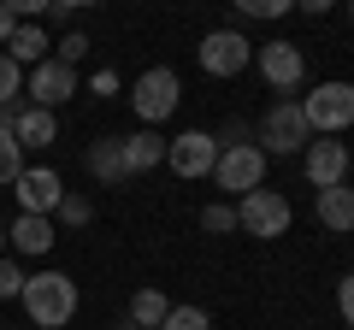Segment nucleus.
Returning <instances> with one entry per match:
<instances>
[{
    "label": "nucleus",
    "mask_w": 354,
    "mask_h": 330,
    "mask_svg": "<svg viewBox=\"0 0 354 330\" xmlns=\"http://www.w3.org/2000/svg\"><path fill=\"white\" fill-rule=\"evenodd\" d=\"M313 213H319V224H325L330 236H348V230H354V189H348V183L319 189V206H313Z\"/></svg>",
    "instance_id": "nucleus-14"
},
{
    "label": "nucleus",
    "mask_w": 354,
    "mask_h": 330,
    "mask_svg": "<svg viewBox=\"0 0 354 330\" xmlns=\"http://www.w3.org/2000/svg\"><path fill=\"white\" fill-rule=\"evenodd\" d=\"M6 236H12V248H18V254H48L59 230H53V218H30V213H18Z\"/></svg>",
    "instance_id": "nucleus-17"
},
{
    "label": "nucleus",
    "mask_w": 354,
    "mask_h": 330,
    "mask_svg": "<svg viewBox=\"0 0 354 330\" xmlns=\"http://www.w3.org/2000/svg\"><path fill=\"white\" fill-rule=\"evenodd\" d=\"M83 53H88V36H83V30H71V36H59V53H53V59L77 71V59H83Z\"/></svg>",
    "instance_id": "nucleus-27"
},
{
    "label": "nucleus",
    "mask_w": 354,
    "mask_h": 330,
    "mask_svg": "<svg viewBox=\"0 0 354 330\" xmlns=\"http://www.w3.org/2000/svg\"><path fill=\"white\" fill-rule=\"evenodd\" d=\"M12 136H18V148H53L59 124H53V113H41V106H30V101H24V113H18Z\"/></svg>",
    "instance_id": "nucleus-18"
},
{
    "label": "nucleus",
    "mask_w": 354,
    "mask_h": 330,
    "mask_svg": "<svg viewBox=\"0 0 354 330\" xmlns=\"http://www.w3.org/2000/svg\"><path fill=\"white\" fill-rule=\"evenodd\" d=\"M12 30H18V12H12V0H0V48L12 41Z\"/></svg>",
    "instance_id": "nucleus-29"
},
{
    "label": "nucleus",
    "mask_w": 354,
    "mask_h": 330,
    "mask_svg": "<svg viewBox=\"0 0 354 330\" xmlns=\"http://www.w3.org/2000/svg\"><path fill=\"white\" fill-rule=\"evenodd\" d=\"M124 165H130V177L165 165V136H160V130H136V136H124Z\"/></svg>",
    "instance_id": "nucleus-16"
},
{
    "label": "nucleus",
    "mask_w": 354,
    "mask_h": 330,
    "mask_svg": "<svg viewBox=\"0 0 354 330\" xmlns=\"http://www.w3.org/2000/svg\"><path fill=\"white\" fill-rule=\"evenodd\" d=\"M201 230H213V236L236 230V201H207L201 206Z\"/></svg>",
    "instance_id": "nucleus-21"
},
{
    "label": "nucleus",
    "mask_w": 354,
    "mask_h": 330,
    "mask_svg": "<svg viewBox=\"0 0 354 330\" xmlns=\"http://www.w3.org/2000/svg\"><path fill=\"white\" fill-rule=\"evenodd\" d=\"M88 218H95V206H88V195H71V189H65V201H59V224L83 230Z\"/></svg>",
    "instance_id": "nucleus-23"
},
{
    "label": "nucleus",
    "mask_w": 354,
    "mask_h": 330,
    "mask_svg": "<svg viewBox=\"0 0 354 330\" xmlns=\"http://www.w3.org/2000/svg\"><path fill=\"white\" fill-rule=\"evenodd\" d=\"M213 183L225 195H254V189H266V153L254 148V142H225L218 148V165H213Z\"/></svg>",
    "instance_id": "nucleus-5"
},
{
    "label": "nucleus",
    "mask_w": 354,
    "mask_h": 330,
    "mask_svg": "<svg viewBox=\"0 0 354 330\" xmlns=\"http://www.w3.org/2000/svg\"><path fill=\"white\" fill-rule=\"evenodd\" d=\"M0 254H6V218H0Z\"/></svg>",
    "instance_id": "nucleus-31"
},
{
    "label": "nucleus",
    "mask_w": 354,
    "mask_h": 330,
    "mask_svg": "<svg viewBox=\"0 0 354 330\" xmlns=\"http://www.w3.org/2000/svg\"><path fill=\"white\" fill-rule=\"evenodd\" d=\"M160 330H207V313H201V307H171Z\"/></svg>",
    "instance_id": "nucleus-24"
},
{
    "label": "nucleus",
    "mask_w": 354,
    "mask_h": 330,
    "mask_svg": "<svg viewBox=\"0 0 354 330\" xmlns=\"http://www.w3.org/2000/svg\"><path fill=\"white\" fill-rule=\"evenodd\" d=\"M218 148H225V142H218V136H207V130H183V136H171V142H165V165H171V171H177L183 183L213 177Z\"/></svg>",
    "instance_id": "nucleus-7"
},
{
    "label": "nucleus",
    "mask_w": 354,
    "mask_h": 330,
    "mask_svg": "<svg viewBox=\"0 0 354 330\" xmlns=\"http://www.w3.org/2000/svg\"><path fill=\"white\" fill-rule=\"evenodd\" d=\"M195 59H201V71H207V77H236V71H248L254 41L242 36V30H207L201 48H195Z\"/></svg>",
    "instance_id": "nucleus-8"
},
{
    "label": "nucleus",
    "mask_w": 354,
    "mask_h": 330,
    "mask_svg": "<svg viewBox=\"0 0 354 330\" xmlns=\"http://www.w3.org/2000/svg\"><path fill=\"white\" fill-rule=\"evenodd\" d=\"M307 142H313V130H307V118H301V101H272V106H266L260 142H254L266 159H272V153L295 159V153H307Z\"/></svg>",
    "instance_id": "nucleus-3"
},
{
    "label": "nucleus",
    "mask_w": 354,
    "mask_h": 330,
    "mask_svg": "<svg viewBox=\"0 0 354 330\" xmlns=\"http://www.w3.org/2000/svg\"><path fill=\"white\" fill-rule=\"evenodd\" d=\"M18 177H24V148L12 130H0V189H12Z\"/></svg>",
    "instance_id": "nucleus-20"
},
{
    "label": "nucleus",
    "mask_w": 354,
    "mask_h": 330,
    "mask_svg": "<svg viewBox=\"0 0 354 330\" xmlns=\"http://www.w3.org/2000/svg\"><path fill=\"white\" fill-rule=\"evenodd\" d=\"M113 330H136V324H130V318H118V324H113Z\"/></svg>",
    "instance_id": "nucleus-32"
},
{
    "label": "nucleus",
    "mask_w": 354,
    "mask_h": 330,
    "mask_svg": "<svg viewBox=\"0 0 354 330\" xmlns=\"http://www.w3.org/2000/svg\"><path fill=\"white\" fill-rule=\"evenodd\" d=\"M348 165H354V153H348L342 136H313L307 153H301V171H307L313 189H337V183H348Z\"/></svg>",
    "instance_id": "nucleus-10"
},
{
    "label": "nucleus",
    "mask_w": 354,
    "mask_h": 330,
    "mask_svg": "<svg viewBox=\"0 0 354 330\" xmlns=\"http://www.w3.org/2000/svg\"><path fill=\"white\" fill-rule=\"evenodd\" d=\"M12 101H24V71L0 53V106H12Z\"/></svg>",
    "instance_id": "nucleus-22"
},
{
    "label": "nucleus",
    "mask_w": 354,
    "mask_h": 330,
    "mask_svg": "<svg viewBox=\"0 0 354 330\" xmlns=\"http://www.w3.org/2000/svg\"><path fill=\"white\" fill-rule=\"evenodd\" d=\"M24 95H30V106L53 113L59 101H71V95H77V71H71V65H59V59L48 53V59H41L36 71L24 77Z\"/></svg>",
    "instance_id": "nucleus-12"
},
{
    "label": "nucleus",
    "mask_w": 354,
    "mask_h": 330,
    "mask_svg": "<svg viewBox=\"0 0 354 330\" xmlns=\"http://www.w3.org/2000/svg\"><path fill=\"white\" fill-rule=\"evenodd\" d=\"M83 165H88V177H95V183H106V189L130 183V165H124V136H95V142H88V153H83Z\"/></svg>",
    "instance_id": "nucleus-13"
},
{
    "label": "nucleus",
    "mask_w": 354,
    "mask_h": 330,
    "mask_svg": "<svg viewBox=\"0 0 354 330\" xmlns=\"http://www.w3.org/2000/svg\"><path fill=\"white\" fill-rule=\"evenodd\" d=\"M12 195H18V206H24L30 218H53L59 201H65V183H59V171H48V165H24V177L12 183Z\"/></svg>",
    "instance_id": "nucleus-11"
},
{
    "label": "nucleus",
    "mask_w": 354,
    "mask_h": 330,
    "mask_svg": "<svg viewBox=\"0 0 354 330\" xmlns=\"http://www.w3.org/2000/svg\"><path fill=\"white\" fill-rule=\"evenodd\" d=\"M177 101H183V83H177L171 65H153V71H142L136 83H130V106H136L142 130H160L165 118L177 113Z\"/></svg>",
    "instance_id": "nucleus-2"
},
{
    "label": "nucleus",
    "mask_w": 354,
    "mask_h": 330,
    "mask_svg": "<svg viewBox=\"0 0 354 330\" xmlns=\"http://www.w3.org/2000/svg\"><path fill=\"white\" fill-rule=\"evenodd\" d=\"M12 295H24V271H18V260L0 254V301H12Z\"/></svg>",
    "instance_id": "nucleus-26"
},
{
    "label": "nucleus",
    "mask_w": 354,
    "mask_h": 330,
    "mask_svg": "<svg viewBox=\"0 0 354 330\" xmlns=\"http://www.w3.org/2000/svg\"><path fill=\"white\" fill-rule=\"evenodd\" d=\"M254 65H260L266 89H278V95H290V89L307 83V53L295 48V41H260V48H254Z\"/></svg>",
    "instance_id": "nucleus-9"
},
{
    "label": "nucleus",
    "mask_w": 354,
    "mask_h": 330,
    "mask_svg": "<svg viewBox=\"0 0 354 330\" xmlns=\"http://www.w3.org/2000/svg\"><path fill=\"white\" fill-rule=\"evenodd\" d=\"M337 313H342V324L354 330V271H348V278L337 283Z\"/></svg>",
    "instance_id": "nucleus-28"
},
{
    "label": "nucleus",
    "mask_w": 354,
    "mask_h": 330,
    "mask_svg": "<svg viewBox=\"0 0 354 330\" xmlns=\"http://www.w3.org/2000/svg\"><path fill=\"white\" fill-rule=\"evenodd\" d=\"M348 24H354V0H348Z\"/></svg>",
    "instance_id": "nucleus-33"
},
{
    "label": "nucleus",
    "mask_w": 354,
    "mask_h": 330,
    "mask_svg": "<svg viewBox=\"0 0 354 330\" xmlns=\"http://www.w3.org/2000/svg\"><path fill=\"white\" fill-rule=\"evenodd\" d=\"M290 218H295V206L283 201L278 189H254V195L236 201V230H248V236H260V242L290 236Z\"/></svg>",
    "instance_id": "nucleus-6"
},
{
    "label": "nucleus",
    "mask_w": 354,
    "mask_h": 330,
    "mask_svg": "<svg viewBox=\"0 0 354 330\" xmlns=\"http://www.w3.org/2000/svg\"><path fill=\"white\" fill-rule=\"evenodd\" d=\"M301 118L313 136H342L354 124V83H319L301 95Z\"/></svg>",
    "instance_id": "nucleus-4"
},
{
    "label": "nucleus",
    "mask_w": 354,
    "mask_h": 330,
    "mask_svg": "<svg viewBox=\"0 0 354 330\" xmlns=\"http://www.w3.org/2000/svg\"><path fill=\"white\" fill-rule=\"evenodd\" d=\"M24 313H30V324H41V330H65L77 318V283L65 278V271H41V278H24Z\"/></svg>",
    "instance_id": "nucleus-1"
},
{
    "label": "nucleus",
    "mask_w": 354,
    "mask_h": 330,
    "mask_svg": "<svg viewBox=\"0 0 354 330\" xmlns=\"http://www.w3.org/2000/svg\"><path fill=\"white\" fill-rule=\"evenodd\" d=\"M242 18H283L290 12V0H236Z\"/></svg>",
    "instance_id": "nucleus-25"
},
{
    "label": "nucleus",
    "mask_w": 354,
    "mask_h": 330,
    "mask_svg": "<svg viewBox=\"0 0 354 330\" xmlns=\"http://www.w3.org/2000/svg\"><path fill=\"white\" fill-rule=\"evenodd\" d=\"M95 95H118V77L113 71H95Z\"/></svg>",
    "instance_id": "nucleus-30"
},
{
    "label": "nucleus",
    "mask_w": 354,
    "mask_h": 330,
    "mask_svg": "<svg viewBox=\"0 0 354 330\" xmlns=\"http://www.w3.org/2000/svg\"><path fill=\"white\" fill-rule=\"evenodd\" d=\"M48 48H53V41H48V30H41V24H18L12 41H6V59H12L18 71H24V65L36 71V65L48 59Z\"/></svg>",
    "instance_id": "nucleus-15"
},
{
    "label": "nucleus",
    "mask_w": 354,
    "mask_h": 330,
    "mask_svg": "<svg viewBox=\"0 0 354 330\" xmlns=\"http://www.w3.org/2000/svg\"><path fill=\"white\" fill-rule=\"evenodd\" d=\"M165 313H171V301H165L160 289H136V295H130V313H124V318H130L136 330H160Z\"/></svg>",
    "instance_id": "nucleus-19"
}]
</instances>
